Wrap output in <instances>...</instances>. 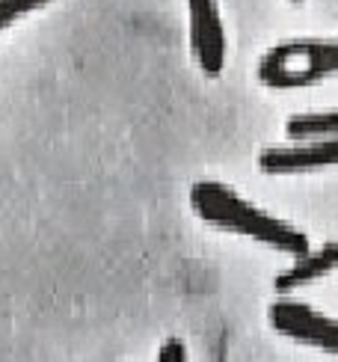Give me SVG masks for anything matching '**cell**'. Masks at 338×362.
Listing matches in <instances>:
<instances>
[{
    "label": "cell",
    "instance_id": "obj_1",
    "mask_svg": "<svg viewBox=\"0 0 338 362\" xmlns=\"http://www.w3.org/2000/svg\"><path fill=\"white\" fill-rule=\"evenodd\" d=\"M190 205L196 211V217L205 220L208 226L252 238L258 244L288 252V255H297V259L309 252V238L300 229L267 214V211L255 208L252 202L240 199L232 187L220 185V181H196L190 187Z\"/></svg>",
    "mask_w": 338,
    "mask_h": 362
},
{
    "label": "cell",
    "instance_id": "obj_2",
    "mask_svg": "<svg viewBox=\"0 0 338 362\" xmlns=\"http://www.w3.org/2000/svg\"><path fill=\"white\" fill-rule=\"evenodd\" d=\"M338 74V42H285L258 63V81L270 89H300Z\"/></svg>",
    "mask_w": 338,
    "mask_h": 362
},
{
    "label": "cell",
    "instance_id": "obj_3",
    "mask_svg": "<svg viewBox=\"0 0 338 362\" xmlns=\"http://www.w3.org/2000/svg\"><path fill=\"white\" fill-rule=\"evenodd\" d=\"M267 318L276 333L338 356V321L320 315L317 309L297 303V300H276L267 309Z\"/></svg>",
    "mask_w": 338,
    "mask_h": 362
},
{
    "label": "cell",
    "instance_id": "obj_4",
    "mask_svg": "<svg viewBox=\"0 0 338 362\" xmlns=\"http://www.w3.org/2000/svg\"><path fill=\"white\" fill-rule=\"evenodd\" d=\"M187 6L193 57L208 78H217L226 66V33L217 12V0H187Z\"/></svg>",
    "mask_w": 338,
    "mask_h": 362
},
{
    "label": "cell",
    "instance_id": "obj_5",
    "mask_svg": "<svg viewBox=\"0 0 338 362\" xmlns=\"http://www.w3.org/2000/svg\"><path fill=\"white\" fill-rule=\"evenodd\" d=\"M258 167L267 175H294V173L338 167V137H327L305 146H288V148H264L258 158Z\"/></svg>",
    "mask_w": 338,
    "mask_h": 362
},
{
    "label": "cell",
    "instance_id": "obj_6",
    "mask_svg": "<svg viewBox=\"0 0 338 362\" xmlns=\"http://www.w3.org/2000/svg\"><path fill=\"white\" fill-rule=\"evenodd\" d=\"M332 267H338V247L335 244H327V247H320L315 252L309 250L305 255H300L288 270H282V274L273 279V288H276V294H291V291L303 288V285L327 276Z\"/></svg>",
    "mask_w": 338,
    "mask_h": 362
},
{
    "label": "cell",
    "instance_id": "obj_7",
    "mask_svg": "<svg viewBox=\"0 0 338 362\" xmlns=\"http://www.w3.org/2000/svg\"><path fill=\"white\" fill-rule=\"evenodd\" d=\"M285 134L291 140H317L338 137V110L330 113H297L285 122Z\"/></svg>",
    "mask_w": 338,
    "mask_h": 362
},
{
    "label": "cell",
    "instance_id": "obj_8",
    "mask_svg": "<svg viewBox=\"0 0 338 362\" xmlns=\"http://www.w3.org/2000/svg\"><path fill=\"white\" fill-rule=\"evenodd\" d=\"M48 4L51 0H0V33H4L9 24L24 18V15L36 12L42 6H48Z\"/></svg>",
    "mask_w": 338,
    "mask_h": 362
},
{
    "label": "cell",
    "instance_id": "obj_9",
    "mask_svg": "<svg viewBox=\"0 0 338 362\" xmlns=\"http://www.w3.org/2000/svg\"><path fill=\"white\" fill-rule=\"evenodd\" d=\"M158 362H187V348L181 339H166L158 354Z\"/></svg>",
    "mask_w": 338,
    "mask_h": 362
},
{
    "label": "cell",
    "instance_id": "obj_10",
    "mask_svg": "<svg viewBox=\"0 0 338 362\" xmlns=\"http://www.w3.org/2000/svg\"><path fill=\"white\" fill-rule=\"evenodd\" d=\"M291 4H303V0H291Z\"/></svg>",
    "mask_w": 338,
    "mask_h": 362
}]
</instances>
